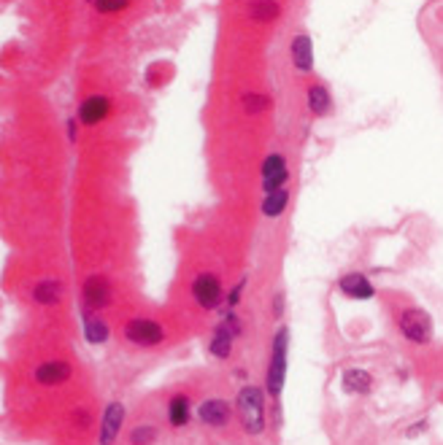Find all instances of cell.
<instances>
[{
  "instance_id": "1",
  "label": "cell",
  "mask_w": 443,
  "mask_h": 445,
  "mask_svg": "<svg viewBox=\"0 0 443 445\" xmlns=\"http://www.w3.org/2000/svg\"><path fill=\"white\" fill-rule=\"evenodd\" d=\"M238 413L244 421V429L249 435H259L265 429V405H262V391L257 386H246L238 394Z\"/></svg>"
},
{
  "instance_id": "2",
  "label": "cell",
  "mask_w": 443,
  "mask_h": 445,
  "mask_svg": "<svg viewBox=\"0 0 443 445\" xmlns=\"http://www.w3.org/2000/svg\"><path fill=\"white\" fill-rule=\"evenodd\" d=\"M400 332L408 340H413V343H430V338H433V321H430V316L424 311H419V308H406L400 313Z\"/></svg>"
},
{
  "instance_id": "3",
  "label": "cell",
  "mask_w": 443,
  "mask_h": 445,
  "mask_svg": "<svg viewBox=\"0 0 443 445\" xmlns=\"http://www.w3.org/2000/svg\"><path fill=\"white\" fill-rule=\"evenodd\" d=\"M286 343H289L286 329H279L276 343H273V362H270V373H268V391H270V397H279V394H282V389H284Z\"/></svg>"
},
{
  "instance_id": "4",
  "label": "cell",
  "mask_w": 443,
  "mask_h": 445,
  "mask_svg": "<svg viewBox=\"0 0 443 445\" xmlns=\"http://www.w3.org/2000/svg\"><path fill=\"white\" fill-rule=\"evenodd\" d=\"M125 338L132 340V343H138V346H157L159 340L165 338V332H162V327H159L157 321L135 318V321H130L125 327Z\"/></svg>"
},
{
  "instance_id": "5",
  "label": "cell",
  "mask_w": 443,
  "mask_h": 445,
  "mask_svg": "<svg viewBox=\"0 0 443 445\" xmlns=\"http://www.w3.org/2000/svg\"><path fill=\"white\" fill-rule=\"evenodd\" d=\"M192 294H195V300L206 308V311H214L217 305H219L222 300V284L217 276H211V273H206V276H200L195 284H192Z\"/></svg>"
},
{
  "instance_id": "6",
  "label": "cell",
  "mask_w": 443,
  "mask_h": 445,
  "mask_svg": "<svg viewBox=\"0 0 443 445\" xmlns=\"http://www.w3.org/2000/svg\"><path fill=\"white\" fill-rule=\"evenodd\" d=\"M289 178V173H286V162L282 154H270V157L265 159V165H262V189L268 192H279L284 187V181Z\"/></svg>"
},
{
  "instance_id": "7",
  "label": "cell",
  "mask_w": 443,
  "mask_h": 445,
  "mask_svg": "<svg viewBox=\"0 0 443 445\" xmlns=\"http://www.w3.org/2000/svg\"><path fill=\"white\" fill-rule=\"evenodd\" d=\"M108 111H111V103L103 95H92L79 105V122L81 125H97L108 116Z\"/></svg>"
},
{
  "instance_id": "8",
  "label": "cell",
  "mask_w": 443,
  "mask_h": 445,
  "mask_svg": "<svg viewBox=\"0 0 443 445\" xmlns=\"http://www.w3.org/2000/svg\"><path fill=\"white\" fill-rule=\"evenodd\" d=\"M122 418H125V408L119 402H114V405L106 408L103 429H100V445H114L117 435H119V426H122Z\"/></svg>"
},
{
  "instance_id": "9",
  "label": "cell",
  "mask_w": 443,
  "mask_h": 445,
  "mask_svg": "<svg viewBox=\"0 0 443 445\" xmlns=\"http://www.w3.org/2000/svg\"><path fill=\"white\" fill-rule=\"evenodd\" d=\"M233 335H238V321L230 316L219 329L214 332V340H211V353H217L219 359L230 356V346H233Z\"/></svg>"
},
{
  "instance_id": "10",
  "label": "cell",
  "mask_w": 443,
  "mask_h": 445,
  "mask_svg": "<svg viewBox=\"0 0 443 445\" xmlns=\"http://www.w3.org/2000/svg\"><path fill=\"white\" fill-rule=\"evenodd\" d=\"M341 291L348 294V297H354V300H368V297L376 294L373 284L362 273H348V276H344L341 278Z\"/></svg>"
},
{
  "instance_id": "11",
  "label": "cell",
  "mask_w": 443,
  "mask_h": 445,
  "mask_svg": "<svg viewBox=\"0 0 443 445\" xmlns=\"http://www.w3.org/2000/svg\"><path fill=\"white\" fill-rule=\"evenodd\" d=\"M108 297H111V289H108V281H106V278H90V281L84 284V305H87L90 311L103 308V305L108 302Z\"/></svg>"
},
{
  "instance_id": "12",
  "label": "cell",
  "mask_w": 443,
  "mask_h": 445,
  "mask_svg": "<svg viewBox=\"0 0 443 445\" xmlns=\"http://www.w3.org/2000/svg\"><path fill=\"white\" fill-rule=\"evenodd\" d=\"M292 63L303 73H308L314 68V52H311V38L308 35H297L292 41Z\"/></svg>"
},
{
  "instance_id": "13",
  "label": "cell",
  "mask_w": 443,
  "mask_h": 445,
  "mask_svg": "<svg viewBox=\"0 0 443 445\" xmlns=\"http://www.w3.org/2000/svg\"><path fill=\"white\" fill-rule=\"evenodd\" d=\"M70 378V364H65V362H49V364H41L38 370H35V381L38 383H63Z\"/></svg>"
},
{
  "instance_id": "14",
  "label": "cell",
  "mask_w": 443,
  "mask_h": 445,
  "mask_svg": "<svg viewBox=\"0 0 443 445\" xmlns=\"http://www.w3.org/2000/svg\"><path fill=\"white\" fill-rule=\"evenodd\" d=\"M200 418L206 421V424H214V426H224L227 424V418H230V408L222 402V400H208V402H203L200 405Z\"/></svg>"
},
{
  "instance_id": "15",
  "label": "cell",
  "mask_w": 443,
  "mask_h": 445,
  "mask_svg": "<svg viewBox=\"0 0 443 445\" xmlns=\"http://www.w3.org/2000/svg\"><path fill=\"white\" fill-rule=\"evenodd\" d=\"M371 389V373L365 370H348L344 375V391L348 394H365Z\"/></svg>"
},
{
  "instance_id": "16",
  "label": "cell",
  "mask_w": 443,
  "mask_h": 445,
  "mask_svg": "<svg viewBox=\"0 0 443 445\" xmlns=\"http://www.w3.org/2000/svg\"><path fill=\"white\" fill-rule=\"evenodd\" d=\"M286 203H289V194H286V189L270 192V194L265 197V203H262V214H265L268 219H276V216H282V214H284Z\"/></svg>"
},
{
  "instance_id": "17",
  "label": "cell",
  "mask_w": 443,
  "mask_h": 445,
  "mask_svg": "<svg viewBox=\"0 0 443 445\" xmlns=\"http://www.w3.org/2000/svg\"><path fill=\"white\" fill-rule=\"evenodd\" d=\"M60 297H63V284L60 281H41L35 287V300L43 302V305H55Z\"/></svg>"
},
{
  "instance_id": "18",
  "label": "cell",
  "mask_w": 443,
  "mask_h": 445,
  "mask_svg": "<svg viewBox=\"0 0 443 445\" xmlns=\"http://www.w3.org/2000/svg\"><path fill=\"white\" fill-rule=\"evenodd\" d=\"M279 14H282V8H279L276 0H257V3H252V19H257V22H273Z\"/></svg>"
},
{
  "instance_id": "19",
  "label": "cell",
  "mask_w": 443,
  "mask_h": 445,
  "mask_svg": "<svg viewBox=\"0 0 443 445\" xmlns=\"http://www.w3.org/2000/svg\"><path fill=\"white\" fill-rule=\"evenodd\" d=\"M308 108H311L317 116H322V114L330 108V95H327L324 87H311V90H308Z\"/></svg>"
},
{
  "instance_id": "20",
  "label": "cell",
  "mask_w": 443,
  "mask_h": 445,
  "mask_svg": "<svg viewBox=\"0 0 443 445\" xmlns=\"http://www.w3.org/2000/svg\"><path fill=\"white\" fill-rule=\"evenodd\" d=\"M84 332H87V340H90V343H106V340H108V327H106V321L87 318Z\"/></svg>"
},
{
  "instance_id": "21",
  "label": "cell",
  "mask_w": 443,
  "mask_h": 445,
  "mask_svg": "<svg viewBox=\"0 0 443 445\" xmlns=\"http://www.w3.org/2000/svg\"><path fill=\"white\" fill-rule=\"evenodd\" d=\"M170 421L176 424V426H184L187 424V418H190V405H187V397H176L173 402H170Z\"/></svg>"
},
{
  "instance_id": "22",
  "label": "cell",
  "mask_w": 443,
  "mask_h": 445,
  "mask_svg": "<svg viewBox=\"0 0 443 445\" xmlns=\"http://www.w3.org/2000/svg\"><path fill=\"white\" fill-rule=\"evenodd\" d=\"M244 108H246L249 114H259V111H265V108H268V97L249 92V95H244Z\"/></svg>"
},
{
  "instance_id": "23",
  "label": "cell",
  "mask_w": 443,
  "mask_h": 445,
  "mask_svg": "<svg viewBox=\"0 0 443 445\" xmlns=\"http://www.w3.org/2000/svg\"><path fill=\"white\" fill-rule=\"evenodd\" d=\"M127 3H130V0H95V6H97V11H100V14L122 11V8H127Z\"/></svg>"
},
{
  "instance_id": "24",
  "label": "cell",
  "mask_w": 443,
  "mask_h": 445,
  "mask_svg": "<svg viewBox=\"0 0 443 445\" xmlns=\"http://www.w3.org/2000/svg\"><path fill=\"white\" fill-rule=\"evenodd\" d=\"M155 435H157V429H152V426H141V429H135V432H132V443H138V445L149 443Z\"/></svg>"
}]
</instances>
